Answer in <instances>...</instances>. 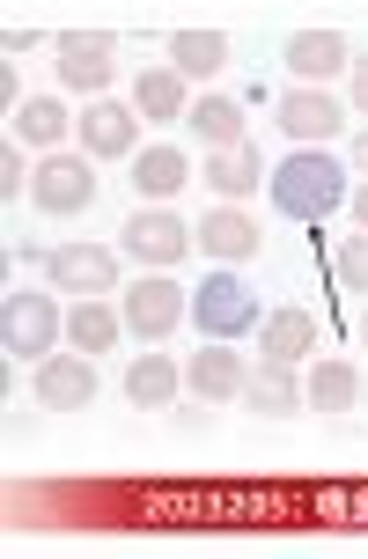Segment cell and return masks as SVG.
Returning a JSON list of instances; mask_svg holds the SVG:
<instances>
[{"label": "cell", "instance_id": "f546056e", "mask_svg": "<svg viewBox=\"0 0 368 559\" xmlns=\"http://www.w3.org/2000/svg\"><path fill=\"white\" fill-rule=\"evenodd\" d=\"M354 338H368V309H361V324H354Z\"/></svg>", "mask_w": 368, "mask_h": 559}, {"label": "cell", "instance_id": "5bb4252c", "mask_svg": "<svg viewBox=\"0 0 368 559\" xmlns=\"http://www.w3.org/2000/svg\"><path fill=\"white\" fill-rule=\"evenodd\" d=\"M126 169H133V192L155 199V206H163V199H177L185 185H192V155H185V147H170V140L141 147V155H133Z\"/></svg>", "mask_w": 368, "mask_h": 559}, {"label": "cell", "instance_id": "9c48e42d", "mask_svg": "<svg viewBox=\"0 0 368 559\" xmlns=\"http://www.w3.org/2000/svg\"><path fill=\"white\" fill-rule=\"evenodd\" d=\"M281 133L295 140V147H324V140L346 133V104L324 96V88H287L281 96Z\"/></svg>", "mask_w": 368, "mask_h": 559}, {"label": "cell", "instance_id": "4316f807", "mask_svg": "<svg viewBox=\"0 0 368 559\" xmlns=\"http://www.w3.org/2000/svg\"><path fill=\"white\" fill-rule=\"evenodd\" d=\"M346 82H354V104H361V111H368V52L354 59V67H346Z\"/></svg>", "mask_w": 368, "mask_h": 559}, {"label": "cell", "instance_id": "d6986e66", "mask_svg": "<svg viewBox=\"0 0 368 559\" xmlns=\"http://www.w3.org/2000/svg\"><path fill=\"white\" fill-rule=\"evenodd\" d=\"M228 67V37L222 29H177L170 37V74H185V82H214Z\"/></svg>", "mask_w": 368, "mask_h": 559}, {"label": "cell", "instance_id": "5b68a950", "mask_svg": "<svg viewBox=\"0 0 368 559\" xmlns=\"http://www.w3.org/2000/svg\"><path fill=\"white\" fill-rule=\"evenodd\" d=\"M118 251L133 258V265H147V273H170L177 258L192 251V222H177L170 206H141L126 222V236H118Z\"/></svg>", "mask_w": 368, "mask_h": 559}, {"label": "cell", "instance_id": "3957f363", "mask_svg": "<svg viewBox=\"0 0 368 559\" xmlns=\"http://www.w3.org/2000/svg\"><path fill=\"white\" fill-rule=\"evenodd\" d=\"M52 338H67L52 295H8L0 302V346H8V361H45Z\"/></svg>", "mask_w": 368, "mask_h": 559}, {"label": "cell", "instance_id": "8992f818", "mask_svg": "<svg viewBox=\"0 0 368 559\" xmlns=\"http://www.w3.org/2000/svg\"><path fill=\"white\" fill-rule=\"evenodd\" d=\"M29 199H37V214H52V222H74L96 206V163H74V155H45L37 177H29Z\"/></svg>", "mask_w": 368, "mask_h": 559}, {"label": "cell", "instance_id": "2e32d148", "mask_svg": "<svg viewBox=\"0 0 368 559\" xmlns=\"http://www.w3.org/2000/svg\"><path fill=\"white\" fill-rule=\"evenodd\" d=\"M310 346H317V317L310 309H273V317L258 324V361H273V368L310 361Z\"/></svg>", "mask_w": 368, "mask_h": 559}, {"label": "cell", "instance_id": "ba28073f", "mask_svg": "<svg viewBox=\"0 0 368 559\" xmlns=\"http://www.w3.org/2000/svg\"><path fill=\"white\" fill-rule=\"evenodd\" d=\"M59 82L74 88V96H104L118 82V37H104V29L59 37Z\"/></svg>", "mask_w": 368, "mask_h": 559}, {"label": "cell", "instance_id": "e0dca14e", "mask_svg": "<svg viewBox=\"0 0 368 559\" xmlns=\"http://www.w3.org/2000/svg\"><path fill=\"white\" fill-rule=\"evenodd\" d=\"M133 111H141L147 126H177V118L192 111V88H185V74H170V67H147V74H133Z\"/></svg>", "mask_w": 368, "mask_h": 559}, {"label": "cell", "instance_id": "cb8c5ba5", "mask_svg": "<svg viewBox=\"0 0 368 559\" xmlns=\"http://www.w3.org/2000/svg\"><path fill=\"white\" fill-rule=\"evenodd\" d=\"M67 338H74V354H111L118 338H126V309H111V302H74Z\"/></svg>", "mask_w": 368, "mask_h": 559}, {"label": "cell", "instance_id": "9a60e30c", "mask_svg": "<svg viewBox=\"0 0 368 559\" xmlns=\"http://www.w3.org/2000/svg\"><path fill=\"white\" fill-rule=\"evenodd\" d=\"M185 383H192V397H244L251 368H244V354H236L228 338H206L192 354V368H185Z\"/></svg>", "mask_w": 368, "mask_h": 559}, {"label": "cell", "instance_id": "7402d4cb", "mask_svg": "<svg viewBox=\"0 0 368 559\" xmlns=\"http://www.w3.org/2000/svg\"><path fill=\"white\" fill-rule=\"evenodd\" d=\"M177 391H185V368H177L170 354H141V361L126 368V397L147 405V413H155V405H170Z\"/></svg>", "mask_w": 368, "mask_h": 559}, {"label": "cell", "instance_id": "d4e9b609", "mask_svg": "<svg viewBox=\"0 0 368 559\" xmlns=\"http://www.w3.org/2000/svg\"><path fill=\"white\" fill-rule=\"evenodd\" d=\"M199 169H206V185L222 192V206L258 192V155H244V147H228V155H214V163H199Z\"/></svg>", "mask_w": 368, "mask_h": 559}, {"label": "cell", "instance_id": "603a6c76", "mask_svg": "<svg viewBox=\"0 0 368 559\" xmlns=\"http://www.w3.org/2000/svg\"><path fill=\"white\" fill-rule=\"evenodd\" d=\"M302 397H310L317 413H354V405H361V368L354 361H317Z\"/></svg>", "mask_w": 368, "mask_h": 559}, {"label": "cell", "instance_id": "7c38bea8", "mask_svg": "<svg viewBox=\"0 0 368 559\" xmlns=\"http://www.w3.org/2000/svg\"><path fill=\"white\" fill-rule=\"evenodd\" d=\"M192 243L214 258V265H244V258L265 251V236H258V222L244 214V206H214V214H199V222H192Z\"/></svg>", "mask_w": 368, "mask_h": 559}, {"label": "cell", "instance_id": "ffe728a7", "mask_svg": "<svg viewBox=\"0 0 368 559\" xmlns=\"http://www.w3.org/2000/svg\"><path fill=\"white\" fill-rule=\"evenodd\" d=\"M244 405H251L258 419H295V413H302V376L265 361L251 383H244Z\"/></svg>", "mask_w": 368, "mask_h": 559}, {"label": "cell", "instance_id": "44dd1931", "mask_svg": "<svg viewBox=\"0 0 368 559\" xmlns=\"http://www.w3.org/2000/svg\"><path fill=\"white\" fill-rule=\"evenodd\" d=\"M74 126H82V111H67L52 96H23V111H15V140L23 147H59Z\"/></svg>", "mask_w": 368, "mask_h": 559}, {"label": "cell", "instance_id": "4fadbf2b", "mask_svg": "<svg viewBox=\"0 0 368 559\" xmlns=\"http://www.w3.org/2000/svg\"><path fill=\"white\" fill-rule=\"evenodd\" d=\"M346 67H354V52H346L340 29H295L287 37V74H295V88H324Z\"/></svg>", "mask_w": 368, "mask_h": 559}, {"label": "cell", "instance_id": "30bf717a", "mask_svg": "<svg viewBox=\"0 0 368 559\" xmlns=\"http://www.w3.org/2000/svg\"><path fill=\"white\" fill-rule=\"evenodd\" d=\"M133 126H141V111L133 104H82V155L88 163H133L141 147H133Z\"/></svg>", "mask_w": 368, "mask_h": 559}, {"label": "cell", "instance_id": "277c9868", "mask_svg": "<svg viewBox=\"0 0 368 559\" xmlns=\"http://www.w3.org/2000/svg\"><path fill=\"white\" fill-rule=\"evenodd\" d=\"M45 280H52L59 295L104 302L126 273H118V251H104V243H59V251H45Z\"/></svg>", "mask_w": 368, "mask_h": 559}, {"label": "cell", "instance_id": "f1b7e54d", "mask_svg": "<svg viewBox=\"0 0 368 559\" xmlns=\"http://www.w3.org/2000/svg\"><path fill=\"white\" fill-rule=\"evenodd\" d=\"M354 163H368V133H361V140H354Z\"/></svg>", "mask_w": 368, "mask_h": 559}, {"label": "cell", "instance_id": "ac0fdd59", "mask_svg": "<svg viewBox=\"0 0 368 559\" xmlns=\"http://www.w3.org/2000/svg\"><path fill=\"white\" fill-rule=\"evenodd\" d=\"M185 118H192V140H199V147H214V155L244 147V126H251L236 96H199V104H192Z\"/></svg>", "mask_w": 368, "mask_h": 559}, {"label": "cell", "instance_id": "484cf974", "mask_svg": "<svg viewBox=\"0 0 368 559\" xmlns=\"http://www.w3.org/2000/svg\"><path fill=\"white\" fill-rule=\"evenodd\" d=\"M332 287H340L346 302H354V295H368V236L332 243Z\"/></svg>", "mask_w": 368, "mask_h": 559}, {"label": "cell", "instance_id": "52a82bcc", "mask_svg": "<svg viewBox=\"0 0 368 559\" xmlns=\"http://www.w3.org/2000/svg\"><path fill=\"white\" fill-rule=\"evenodd\" d=\"M126 332L133 338H170L177 324H185V309H192V295L177 287L170 273H147V280H126Z\"/></svg>", "mask_w": 368, "mask_h": 559}, {"label": "cell", "instance_id": "8fae6325", "mask_svg": "<svg viewBox=\"0 0 368 559\" xmlns=\"http://www.w3.org/2000/svg\"><path fill=\"white\" fill-rule=\"evenodd\" d=\"M96 397V354H45L37 361V405L45 413H82Z\"/></svg>", "mask_w": 368, "mask_h": 559}, {"label": "cell", "instance_id": "83f0119b", "mask_svg": "<svg viewBox=\"0 0 368 559\" xmlns=\"http://www.w3.org/2000/svg\"><path fill=\"white\" fill-rule=\"evenodd\" d=\"M354 222H361V236H368V185L354 192Z\"/></svg>", "mask_w": 368, "mask_h": 559}, {"label": "cell", "instance_id": "4dcf8cb0", "mask_svg": "<svg viewBox=\"0 0 368 559\" xmlns=\"http://www.w3.org/2000/svg\"><path fill=\"white\" fill-rule=\"evenodd\" d=\"M361 397H368V383H361Z\"/></svg>", "mask_w": 368, "mask_h": 559}, {"label": "cell", "instance_id": "6da1fadb", "mask_svg": "<svg viewBox=\"0 0 368 559\" xmlns=\"http://www.w3.org/2000/svg\"><path fill=\"white\" fill-rule=\"evenodd\" d=\"M273 206L287 222H332L346 206V163H332L324 147H295L273 169Z\"/></svg>", "mask_w": 368, "mask_h": 559}, {"label": "cell", "instance_id": "7a4b0ae2", "mask_svg": "<svg viewBox=\"0 0 368 559\" xmlns=\"http://www.w3.org/2000/svg\"><path fill=\"white\" fill-rule=\"evenodd\" d=\"M192 324L199 338H251L265 324V309H258V287L236 265H214V273L192 287Z\"/></svg>", "mask_w": 368, "mask_h": 559}]
</instances>
